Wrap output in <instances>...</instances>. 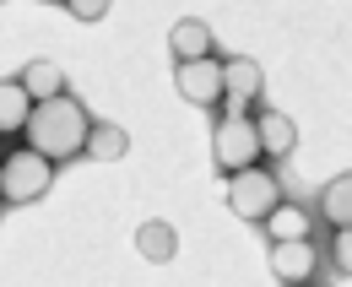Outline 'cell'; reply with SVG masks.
Here are the masks:
<instances>
[{
	"label": "cell",
	"mask_w": 352,
	"mask_h": 287,
	"mask_svg": "<svg viewBox=\"0 0 352 287\" xmlns=\"http://www.w3.org/2000/svg\"><path fill=\"white\" fill-rule=\"evenodd\" d=\"M65 11L76 22H98V17H109V0H65Z\"/></svg>",
	"instance_id": "obj_17"
},
{
	"label": "cell",
	"mask_w": 352,
	"mask_h": 287,
	"mask_svg": "<svg viewBox=\"0 0 352 287\" xmlns=\"http://www.w3.org/2000/svg\"><path fill=\"white\" fill-rule=\"evenodd\" d=\"M320 217L331 228H347L352 222V173H336L325 190H320Z\"/></svg>",
	"instance_id": "obj_13"
},
{
	"label": "cell",
	"mask_w": 352,
	"mask_h": 287,
	"mask_svg": "<svg viewBox=\"0 0 352 287\" xmlns=\"http://www.w3.org/2000/svg\"><path fill=\"white\" fill-rule=\"evenodd\" d=\"M309 211L304 206H293V201H282L271 217H265V244H276V239H309Z\"/></svg>",
	"instance_id": "obj_14"
},
{
	"label": "cell",
	"mask_w": 352,
	"mask_h": 287,
	"mask_svg": "<svg viewBox=\"0 0 352 287\" xmlns=\"http://www.w3.org/2000/svg\"><path fill=\"white\" fill-rule=\"evenodd\" d=\"M125 152H131V136H125V125L92 120V136H87V158H98V163H120Z\"/></svg>",
	"instance_id": "obj_12"
},
{
	"label": "cell",
	"mask_w": 352,
	"mask_h": 287,
	"mask_svg": "<svg viewBox=\"0 0 352 287\" xmlns=\"http://www.w3.org/2000/svg\"><path fill=\"white\" fill-rule=\"evenodd\" d=\"M33 109H38V98L28 92V82H22V76L0 87V130H6V136H16V130H28V120H33Z\"/></svg>",
	"instance_id": "obj_9"
},
{
	"label": "cell",
	"mask_w": 352,
	"mask_h": 287,
	"mask_svg": "<svg viewBox=\"0 0 352 287\" xmlns=\"http://www.w3.org/2000/svg\"><path fill=\"white\" fill-rule=\"evenodd\" d=\"M265 260H271L276 282H309L314 277V239H276V244H265Z\"/></svg>",
	"instance_id": "obj_6"
},
{
	"label": "cell",
	"mask_w": 352,
	"mask_h": 287,
	"mask_svg": "<svg viewBox=\"0 0 352 287\" xmlns=\"http://www.w3.org/2000/svg\"><path fill=\"white\" fill-rule=\"evenodd\" d=\"M44 6H54V0H44ZM60 6H65V0H60Z\"/></svg>",
	"instance_id": "obj_18"
},
{
	"label": "cell",
	"mask_w": 352,
	"mask_h": 287,
	"mask_svg": "<svg viewBox=\"0 0 352 287\" xmlns=\"http://www.w3.org/2000/svg\"><path fill=\"white\" fill-rule=\"evenodd\" d=\"M168 54L174 60H201V54H217V39H212V28L201 17H179L168 28Z\"/></svg>",
	"instance_id": "obj_7"
},
{
	"label": "cell",
	"mask_w": 352,
	"mask_h": 287,
	"mask_svg": "<svg viewBox=\"0 0 352 287\" xmlns=\"http://www.w3.org/2000/svg\"><path fill=\"white\" fill-rule=\"evenodd\" d=\"M212 158H217V173H239V168L261 163L265 147H261V125L255 114H239V109H228L217 125H212Z\"/></svg>",
	"instance_id": "obj_4"
},
{
	"label": "cell",
	"mask_w": 352,
	"mask_h": 287,
	"mask_svg": "<svg viewBox=\"0 0 352 287\" xmlns=\"http://www.w3.org/2000/svg\"><path fill=\"white\" fill-rule=\"evenodd\" d=\"M28 147H38L44 158L54 163H65V158H87V136H92V114L71 98V92H60V98H44L38 109H33V120H28Z\"/></svg>",
	"instance_id": "obj_1"
},
{
	"label": "cell",
	"mask_w": 352,
	"mask_h": 287,
	"mask_svg": "<svg viewBox=\"0 0 352 287\" xmlns=\"http://www.w3.org/2000/svg\"><path fill=\"white\" fill-rule=\"evenodd\" d=\"M331 266H336L342 277H352V222L331 233Z\"/></svg>",
	"instance_id": "obj_16"
},
{
	"label": "cell",
	"mask_w": 352,
	"mask_h": 287,
	"mask_svg": "<svg viewBox=\"0 0 352 287\" xmlns=\"http://www.w3.org/2000/svg\"><path fill=\"white\" fill-rule=\"evenodd\" d=\"M255 125H261V147H265V158H293V147H298V125L287 120V114H276V109H261V114H255Z\"/></svg>",
	"instance_id": "obj_11"
},
{
	"label": "cell",
	"mask_w": 352,
	"mask_h": 287,
	"mask_svg": "<svg viewBox=\"0 0 352 287\" xmlns=\"http://www.w3.org/2000/svg\"><path fill=\"white\" fill-rule=\"evenodd\" d=\"M222 184H228V211H233L239 222H265L276 206L287 201V195H282V179H276L271 168H261V163L228 173Z\"/></svg>",
	"instance_id": "obj_3"
},
{
	"label": "cell",
	"mask_w": 352,
	"mask_h": 287,
	"mask_svg": "<svg viewBox=\"0 0 352 287\" xmlns=\"http://www.w3.org/2000/svg\"><path fill=\"white\" fill-rule=\"evenodd\" d=\"M135 249H141V260H152V266H168V260H174V249H179L174 222H163V217L141 222V228H135Z\"/></svg>",
	"instance_id": "obj_10"
},
{
	"label": "cell",
	"mask_w": 352,
	"mask_h": 287,
	"mask_svg": "<svg viewBox=\"0 0 352 287\" xmlns=\"http://www.w3.org/2000/svg\"><path fill=\"white\" fill-rule=\"evenodd\" d=\"M174 87L184 103L195 109H217L228 98V60L217 54H201V60H174Z\"/></svg>",
	"instance_id": "obj_5"
},
{
	"label": "cell",
	"mask_w": 352,
	"mask_h": 287,
	"mask_svg": "<svg viewBox=\"0 0 352 287\" xmlns=\"http://www.w3.org/2000/svg\"><path fill=\"white\" fill-rule=\"evenodd\" d=\"M261 82H265L261 65H255L250 54H233V60H228V109H239V114H244V109L261 98Z\"/></svg>",
	"instance_id": "obj_8"
},
{
	"label": "cell",
	"mask_w": 352,
	"mask_h": 287,
	"mask_svg": "<svg viewBox=\"0 0 352 287\" xmlns=\"http://www.w3.org/2000/svg\"><path fill=\"white\" fill-rule=\"evenodd\" d=\"M22 82L44 103V98H60V92H65V71H60L54 60H33V65H22Z\"/></svg>",
	"instance_id": "obj_15"
},
{
	"label": "cell",
	"mask_w": 352,
	"mask_h": 287,
	"mask_svg": "<svg viewBox=\"0 0 352 287\" xmlns=\"http://www.w3.org/2000/svg\"><path fill=\"white\" fill-rule=\"evenodd\" d=\"M49 184H54V158H44L38 147H16V152H6V168H0V201H6V206L44 201Z\"/></svg>",
	"instance_id": "obj_2"
}]
</instances>
